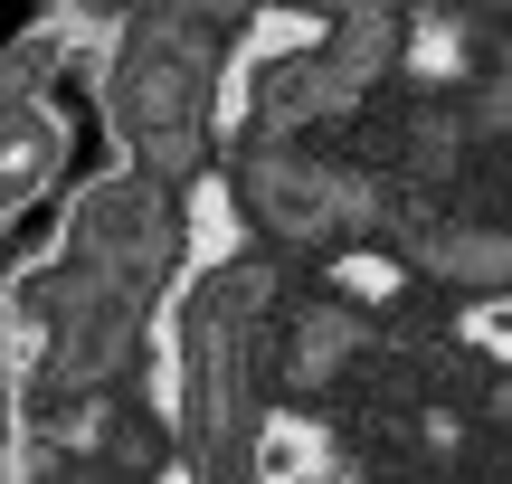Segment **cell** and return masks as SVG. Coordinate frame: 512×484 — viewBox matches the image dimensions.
I'll use <instances>...</instances> for the list:
<instances>
[{"label":"cell","mask_w":512,"mask_h":484,"mask_svg":"<svg viewBox=\"0 0 512 484\" xmlns=\"http://www.w3.org/2000/svg\"><path fill=\"white\" fill-rule=\"evenodd\" d=\"M304 475H323V428L266 418V437H256V484H304Z\"/></svg>","instance_id":"6da1fadb"},{"label":"cell","mask_w":512,"mask_h":484,"mask_svg":"<svg viewBox=\"0 0 512 484\" xmlns=\"http://www.w3.org/2000/svg\"><path fill=\"white\" fill-rule=\"evenodd\" d=\"M228 247H238V200H228V181H200L190 190V257L219 266Z\"/></svg>","instance_id":"7a4b0ae2"},{"label":"cell","mask_w":512,"mask_h":484,"mask_svg":"<svg viewBox=\"0 0 512 484\" xmlns=\"http://www.w3.org/2000/svg\"><path fill=\"white\" fill-rule=\"evenodd\" d=\"M332 285H342V295L389 304V295H399V266H389V257H342V266H332Z\"/></svg>","instance_id":"3957f363"},{"label":"cell","mask_w":512,"mask_h":484,"mask_svg":"<svg viewBox=\"0 0 512 484\" xmlns=\"http://www.w3.org/2000/svg\"><path fill=\"white\" fill-rule=\"evenodd\" d=\"M465 333H475L484 352H512V304H475V314H465Z\"/></svg>","instance_id":"277c9868"}]
</instances>
